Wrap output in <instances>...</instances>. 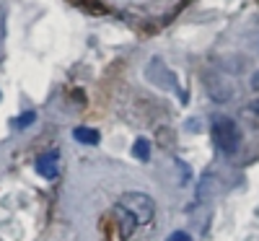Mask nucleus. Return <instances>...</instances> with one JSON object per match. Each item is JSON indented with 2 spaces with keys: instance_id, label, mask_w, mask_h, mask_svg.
<instances>
[{
  "instance_id": "nucleus-4",
  "label": "nucleus",
  "mask_w": 259,
  "mask_h": 241,
  "mask_svg": "<svg viewBox=\"0 0 259 241\" xmlns=\"http://www.w3.org/2000/svg\"><path fill=\"white\" fill-rule=\"evenodd\" d=\"M114 215H117V221H119V231H122L124 236H130V233L135 231L138 221H135L133 215H130V210H124L122 205H117V208H114Z\"/></svg>"
},
{
  "instance_id": "nucleus-6",
  "label": "nucleus",
  "mask_w": 259,
  "mask_h": 241,
  "mask_svg": "<svg viewBox=\"0 0 259 241\" xmlns=\"http://www.w3.org/2000/svg\"><path fill=\"white\" fill-rule=\"evenodd\" d=\"M135 156H138L140 161H148V156H150V143H148L145 138L135 140Z\"/></svg>"
},
{
  "instance_id": "nucleus-8",
  "label": "nucleus",
  "mask_w": 259,
  "mask_h": 241,
  "mask_svg": "<svg viewBox=\"0 0 259 241\" xmlns=\"http://www.w3.org/2000/svg\"><path fill=\"white\" fill-rule=\"evenodd\" d=\"M166 241H192V236H189L187 231H174V233H171Z\"/></svg>"
},
{
  "instance_id": "nucleus-3",
  "label": "nucleus",
  "mask_w": 259,
  "mask_h": 241,
  "mask_svg": "<svg viewBox=\"0 0 259 241\" xmlns=\"http://www.w3.org/2000/svg\"><path fill=\"white\" fill-rule=\"evenodd\" d=\"M36 171H39V177H45V179H55L60 174V153L57 150L41 153L36 158Z\"/></svg>"
},
{
  "instance_id": "nucleus-2",
  "label": "nucleus",
  "mask_w": 259,
  "mask_h": 241,
  "mask_svg": "<svg viewBox=\"0 0 259 241\" xmlns=\"http://www.w3.org/2000/svg\"><path fill=\"white\" fill-rule=\"evenodd\" d=\"M119 205L124 210H130V215L138 221V226H148L156 215V203L150 194H143V192H127L119 197Z\"/></svg>"
},
{
  "instance_id": "nucleus-5",
  "label": "nucleus",
  "mask_w": 259,
  "mask_h": 241,
  "mask_svg": "<svg viewBox=\"0 0 259 241\" xmlns=\"http://www.w3.org/2000/svg\"><path fill=\"white\" fill-rule=\"evenodd\" d=\"M73 138L78 143H85V145H96L99 143V133H96V130H91V127H75L73 130Z\"/></svg>"
},
{
  "instance_id": "nucleus-9",
  "label": "nucleus",
  "mask_w": 259,
  "mask_h": 241,
  "mask_svg": "<svg viewBox=\"0 0 259 241\" xmlns=\"http://www.w3.org/2000/svg\"><path fill=\"white\" fill-rule=\"evenodd\" d=\"M249 109H251V112L259 117V99H256V101H251V104H249Z\"/></svg>"
},
{
  "instance_id": "nucleus-10",
  "label": "nucleus",
  "mask_w": 259,
  "mask_h": 241,
  "mask_svg": "<svg viewBox=\"0 0 259 241\" xmlns=\"http://www.w3.org/2000/svg\"><path fill=\"white\" fill-rule=\"evenodd\" d=\"M251 83H254V89H259V75H254V81H251Z\"/></svg>"
},
{
  "instance_id": "nucleus-7",
  "label": "nucleus",
  "mask_w": 259,
  "mask_h": 241,
  "mask_svg": "<svg viewBox=\"0 0 259 241\" xmlns=\"http://www.w3.org/2000/svg\"><path fill=\"white\" fill-rule=\"evenodd\" d=\"M34 119H36V114H34V112H26V114H21V117H18L13 125H16L18 130H24V127H26V125H31Z\"/></svg>"
},
{
  "instance_id": "nucleus-1",
  "label": "nucleus",
  "mask_w": 259,
  "mask_h": 241,
  "mask_svg": "<svg viewBox=\"0 0 259 241\" xmlns=\"http://www.w3.org/2000/svg\"><path fill=\"white\" fill-rule=\"evenodd\" d=\"M210 135L212 143L223 156H233L241 145V133H239V125H236L231 117H215L212 127H210Z\"/></svg>"
}]
</instances>
